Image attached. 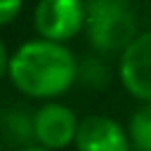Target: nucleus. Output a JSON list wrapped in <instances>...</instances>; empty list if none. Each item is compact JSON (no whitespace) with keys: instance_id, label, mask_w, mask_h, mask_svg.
I'll return each instance as SVG.
<instances>
[{"instance_id":"2","label":"nucleus","mask_w":151,"mask_h":151,"mask_svg":"<svg viewBox=\"0 0 151 151\" xmlns=\"http://www.w3.org/2000/svg\"><path fill=\"white\" fill-rule=\"evenodd\" d=\"M85 35L92 50L101 54H123L139 35L132 5L127 0H87Z\"/></svg>"},{"instance_id":"10","label":"nucleus","mask_w":151,"mask_h":151,"mask_svg":"<svg viewBox=\"0 0 151 151\" xmlns=\"http://www.w3.org/2000/svg\"><path fill=\"white\" fill-rule=\"evenodd\" d=\"M24 0H0V26H7L17 19Z\"/></svg>"},{"instance_id":"9","label":"nucleus","mask_w":151,"mask_h":151,"mask_svg":"<svg viewBox=\"0 0 151 151\" xmlns=\"http://www.w3.org/2000/svg\"><path fill=\"white\" fill-rule=\"evenodd\" d=\"M78 78L85 80L90 87H101L106 83V71L104 64L99 59H87L83 64H78Z\"/></svg>"},{"instance_id":"12","label":"nucleus","mask_w":151,"mask_h":151,"mask_svg":"<svg viewBox=\"0 0 151 151\" xmlns=\"http://www.w3.org/2000/svg\"><path fill=\"white\" fill-rule=\"evenodd\" d=\"M19 151H50V149H42L38 144H33V146H26V149H19Z\"/></svg>"},{"instance_id":"3","label":"nucleus","mask_w":151,"mask_h":151,"mask_svg":"<svg viewBox=\"0 0 151 151\" xmlns=\"http://www.w3.org/2000/svg\"><path fill=\"white\" fill-rule=\"evenodd\" d=\"M33 26L42 40L66 42L85 31L83 0H38L33 9Z\"/></svg>"},{"instance_id":"5","label":"nucleus","mask_w":151,"mask_h":151,"mask_svg":"<svg viewBox=\"0 0 151 151\" xmlns=\"http://www.w3.org/2000/svg\"><path fill=\"white\" fill-rule=\"evenodd\" d=\"M118 78L127 94L151 101V31L139 33L118 59Z\"/></svg>"},{"instance_id":"1","label":"nucleus","mask_w":151,"mask_h":151,"mask_svg":"<svg viewBox=\"0 0 151 151\" xmlns=\"http://www.w3.org/2000/svg\"><path fill=\"white\" fill-rule=\"evenodd\" d=\"M7 78L28 99L57 101L76 85L78 61L66 45L35 38L9 54Z\"/></svg>"},{"instance_id":"11","label":"nucleus","mask_w":151,"mask_h":151,"mask_svg":"<svg viewBox=\"0 0 151 151\" xmlns=\"http://www.w3.org/2000/svg\"><path fill=\"white\" fill-rule=\"evenodd\" d=\"M7 68H9V54L5 50V42L0 40V80L7 76Z\"/></svg>"},{"instance_id":"8","label":"nucleus","mask_w":151,"mask_h":151,"mask_svg":"<svg viewBox=\"0 0 151 151\" xmlns=\"http://www.w3.org/2000/svg\"><path fill=\"white\" fill-rule=\"evenodd\" d=\"M127 132L134 151H151V101L139 104L127 118Z\"/></svg>"},{"instance_id":"7","label":"nucleus","mask_w":151,"mask_h":151,"mask_svg":"<svg viewBox=\"0 0 151 151\" xmlns=\"http://www.w3.org/2000/svg\"><path fill=\"white\" fill-rule=\"evenodd\" d=\"M0 139L5 146H14V151L33 146V113L19 111V109H5L0 111Z\"/></svg>"},{"instance_id":"4","label":"nucleus","mask_w":151,"mask_h":151,"mask_svg":"<svg viewBox=\"0 0 151 151\" xmlns=\"http://www.w3.org/2000/svg\"><path fill=\"white\" fill-rule=\"evenodd\" d=\"M80 118L76 111L59 101H45L33 111L35 144L50 151H64L76 142Z\"/></svg>"},{"instance_id":"6","label":"nucleus","mask_w":151,"mask_h":151,"mask_svg":"<svg viewBox=\"0 0 151 151\" xmlns=\"http://www.w3.org/2000/svg\"><path fill=\"white\" fill-rule=\"evenodd\" d=\"M73 146L76 151H134L127 125L104 113L80 118Z\"/></svg>"}]
</instances>
